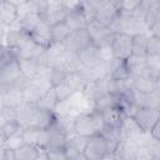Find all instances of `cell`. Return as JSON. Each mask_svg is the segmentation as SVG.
Segmentation results:
<instances>
[{"label": "cell", "mask_w": 160, "mask_h": 160, "mask_svg": "<svg viewBox=\"0 0 160 160\" xmlns=\"http://www.w3.org/2000/svg\"><path fill=\"white\" fill-rule=\"evenodd\" d=\"M5 141H6V136L4 135V132L0 129V152L5 149Z\"/></svg>", "instance_id": "obj_39"}, {"label": "cell", "mask_w": 160, "mask_h": 160, "mask_svg": "<svg viewBox=\"0 0 160 160\" xmlns=\"http://www.w3.org/2000/svg\"><path fill=\"white\" fill-rule=\"evenodd\" d=\"M160 56L156 58H146V64H148V70L149 75L152 79L159 80V72H160V62H159Z\"/></svg>", "instance_id": "obj_31"}, {"label": "cell", "mask_w": 160, "mask_h": 160, "mask_svg": "<svg viewBox=\"0 0 160 160\" xmlns=\"http://www.w3.org/2000/svg\"><path fill=\"white\" fill-rule=\"evenodd\" d=\"M54 88V91L56 94V98L59 101H64V100H68L72 94H75V91L71 89V86L65 81V78L62 81H60L58 85L52 86Z\"/></svg>", "instance_id": "obj_29"}, {"label": "cell", "mask_w": 160, "mask_h": 160, "mask_svg": "<svg viewBox=\"0 0 160 160\" xmlns=\"http://www.w3.org/2000/svg\"><path fill=\"white\" fill-rule=\"evenodd\" d=\"M65 46L61 42H52L50 46L46 48V60L49 66H55L62 54L65 52Z\"/></svg>", "instance_id": "obj_23"}, {"label": "cell", "mask_w": 160, "mask_h": 160, "mask_svg": "<svg viewBox=\"0 0 160 160\" xmlns=\"http://www.w3.org/2000/svg\"><path fill=\"white\" fill-rule=\"evenodd\" d=\"M78 59L81 66L85 68H96L104 62L101 49L94 44H89L80 51H78Z\"/></svg>", "instance_id": "obj_8"}, {"label": "cell", "mask_w": 160, "mask_h": 160, "mask_svg": "<svg viewBox=\"0 0 160 160\" xmlns=\"http://www.w3.org/2000/svg\"><path fill=\"white\" fill-rule=\"evenodd\" d=\"M18 60H19V65H20L22 76H25L29 80L39 78L45 68V65H40L39 62H36L32 59H18ZM46 66H49V65H46Z\"/></svg>", "instance_id": "obj_16"}, {"label": "cell", "mask_w": 160, "mask_h": 160, "mask_svg": "<svg viewBox=\"0 0 160 160\" xmlns=\"http://www.w3.org/2000/svg\"><path fill=\"white\" fill-rule=\"evenodd\" d=\"M59 100L56 98V94L54 91V88H50L48 91H45L40 99L38 100V102L35 105H38L39 108H42V109H48V110H55L56 105H58Z\"/></svg>", "instance_id": "obj_24"}, {"label": "cell", "mask_w": 160, "mask_h": 160, "mask_svg": "<svg viewBox=\"0 0 160 160\" xmlns=\"http://www.w3.org/2000/svg\"><path fill=\"white\" fill-rule=\"evenodd\" d=\"M0 159H4V160H16L15 150H11V149L5 148V149L0 152Z\"/></svg>", "instance_id": "obj_37"}, {"label": "cell", "mask_w": 160, "mask_h": 160, "mask_svg": "<svg viewBox=\"0 0 160 160\" xmlns=\"http://www.w3.org/2000/svg\"><path fill=\"white\" fill-rule=\"evenodd\" d=\"M0 129H1V131L4 132V135H5L6 138H9V136H11V135L22 132V129H24V128L21 126L20 121H19L18 119H15V120H10V121L2 124V125L0 126Z\"/></svg>", "instance_id": "obj_30"}, {"label": "cell", "mask_w": 160, "mask_h": 160, "mask_svg": "<svg viewBox=\"0 0 160 160\" xmlns=\"http://www.w3.org/2000/svg\"><path fill=\"white\" fill-rule=\"evenodd\" d=\"M18 19V9L9 1H0V22L10 26Z\"/></svg>", "instance_id": "obj_21"}, {"label": "cell", "mask_w": 160, "mask_h": 160, "mask_svg": "<svg viewBox=\"0 0 160 160\" xmlns=\"http://www.w3.org/2000/svg\"><path fill=\"white\" fill-rule=\"evenodd\" d=\"M24 141L31 144L36 148H45L48 141V130L36 128H24L22 129Z\"/></svg>", "instance_id": "obj_14"}, {"label": "cell", "mask_w": 160, "mask_h": 160, "mask_svg": "<svg viewBox=\"0 0 160 160\" xmlns=\"http://www.w3.org/2000/svg\"><path fill=\"white\" fill-rule=\"evenodd\" d=\"M99 112H100L104 126L112 128V129H119L124 120V116H125V112L118 105L106 106V108L99 110Z\"/></svg>", "instance_id": "obj_10"}, {"label": "cell", "mask_w": 160, "mask_h": 160, "mask_svg": "<svg viewBox=\"0 0 160 160\" xmlns=\"http://www.w3.org/2000/svg\"><path fill=\"white\" fill-rule=\"evenodd\" d=\"M0 1H5V0H0Z\"/></svg>", "instance_id": "obj_44"}, {"label": "cell", "mask_w": 160, "mask_h": 160, "mask_svg": "<svg viewBox=\"0 0 160 160\" xmlns=\"http://www.w3.org/2000/svg\"><path fill=\"white\" fill-rule=\"evenodd\" d=\"M42 19H44V18H42L41 14H39V12H31V14L24 16V18L20 19V20H16V21H18L20 29H21L24 32L30 34Z\"/></svg>", "instance_id": "obj_22"}, {"label": "cell", "mask_w": 160, "mask_h": 160, "mask_svg": "<svg viewBox=\"0 0 160 160\" xmlns=\"http://www.w3.org/2000/svg\"><path fill=\"white\" fill-rule=\"evenodd\" d=\"M134 121L141 129L142 132H149L151 126L155 124L156 120L160 119V112L158 108H149V106H138L135 112L131 115Z\"/></svg>", "instance_id": "obj_7"}, {"label": "cell", "mask_w": 160, "mask_h": 160, "mask_svg": "<svg viewBox=\"0 0 160 160\" xmlns=\"http://www.w3.org/2000/svg\"><path fill=\"white\" fill-rule=\"evenodd\" d=\"M130 85L135 91L142 92V94L160 90L159 80L152 79L150 76H131Z\"/></svg>", "instance_id": "obj_13"}, {"label": "cell", "mask_w": 160, "mask_h": 160, "mask_svg": "<svg viewBox=\"0 0 160 160\" xmlns=\"http://www.w3.org/2000/svg\"><path fill=\"white\" fill-rule=\"evenodd\" d=\"M0 90H1V88H0Z\"/></svg>", "instance_id": "obj_45"}, {"label": "cell", "mask_w": 160, "mask_h": 160, "mask_svg": "<svg viewBox=\"0 0 160 160\" xmlns=\"http://www.w3.org/2000/svg\"><path fill=\"white\" fill-rule=\"evenodd\" d=\"M109 48H110L112 58H115L118 60H128L132 55L131 34L115 32Z\"/></svg>", "instance_id": "obj_3"}, {"label": "cell", "mask_w": 160, "mask_h": 160, "mask_svg": "<svg viewBox=\"0 0 160 160\" xmlns=\"http://www.w3.org/2000/svg\"><path fill=\"white\" fill-rule=\"evenodd\" d=\"M1 98H2V104L10 108L18 109L20 105L24 104L22 90L18 88H8L1 90Z\"/></svg>", "instance_id": "obj_18"}, {"label": "cell", "mask_w": 160, "mask_h": 160, "mask_svg": "<svg viewBox=\"0 0 160 160\" xmlns=\"http://www.w3.org/2000/svg\"><path fill=\"white\" fill-rule=\"evenodd\" d=\"M6 1H9L10 4H12V5H15V6H19V5L25 4V2H28V1H30V0H6Z\"/></svg>", "instance_id": "obj_41"}, {"label": "cell", "mask_w": 160, "mask_h": 160, "mask_svg": "<svg viewBox=\"0 0 160 160\" xmlns=\"http://www.w3.org/2000/svg\"><path fill=\"white\" fill-rule=\"evenodd\" d=\"M70 29L69 26L61 21V22H58V24H54L51 25V39H52V42H64L65 39L68 38V35L70 34Z\"/></svg>", "instance_id": "obj_27"}, {"label": "cell", "mask_w": 160, "mask_h": 160, "mask_svg": "<svg viewBox=\"0 0 160 160\" xmlns=\"http://www.w3.org/2000/svg\"><path fill=\"white\" fill-rule=\"evenodd\" d=\"M48 160H68L65 150L61 149H45Z\"/></svg>", "instance_id": "obj_35"}, {"label": "cell", "mask_w": 160, "mask_h": 160, "mask_svg": "<svg viewBox=\"0 0 160 160\" xmlns=\"http://www.w3.org/2000/svg\"><path fill=\"white\" fill-rule=\"evenodd\" d=\"M68 11L69 10L64 5H60V6H48V9L45 10L42 18L50 25H54V24H58V22L64 21Z\"/></svg>", "instance_id": "obj_20"}, {"label": "cell", "mask_w": 160, "mask_h": 160, "mask_svg": "<svg viewBox=\"0 0 160 160\" xmlns=\"http://www.w3.org/2000/svg\"><path fill=\"white\" fill-rule=\"evenodd\" d=\"M104 124L100 112L95 109L78 112L72 119V131L84 138H89L102 129Z\"/></svg>", "instance_id": "obj_1"}, {"label": "cell", "mask_w": 160, "mask_h": 160, "mask_svg": "<svg viewBox=\"0 0 160 160\" xmlns=\"http://www.w3.org/2000/svg\"><path fill=\"white\" fill-rule=\"evenodd\" d=\"M15 154H16V160H38L39 148L25 142L18 150H15Z\"/></svg>", "instance_id": "obj_25"}, {"label": "cell", "mask_w": 160, "mask_h": 160, "mask_svg": "<svg viewBox=\"0 0 160 160\" xmlns=\"http://www.w3.org/2000/svg\"><path fill=\"white\" fill-rule=\"evenodd\" d=\"M110 1H114V2H115V1H116V0H110Z\"/></svg>", "instance_id": "obj_43"}, {"label": "cell", "mask_w": 160, "mask_h": 160, "mask_svg": "<svg viewBox=\"0 0 160 160\" xmlns=\"http://www.w3.org/2000/svg\"><path fill=\"white\" fill-rule=\"evenodd\" d=\"M64 22L72 31V30L86 29L88 28V24H89V20H88V18L85 16V14L82 12V10L79 6L76 9H72V10H69L68 11Z\"/></svg>", "instance_id": "obj_15"}, {"label": "cell", "mask_w": 160, "mask_h": 160, "mask_svg": "<svg viewBox=\"0 0 160 160\" xmlns=\"http://www.w3.org/2000/svg\"><path fill=\"white\" fill-rule=\"evenodd\" d=\"M82 152L86 160H101L111 158L110 145L101 132H96L88 138Z\"/></svg>", "instance_id": "obj_2"}, {"label": "cell", "mask_w": 160, "mask_h": 160, "mask_svg": "<svg viewBox=\"0 0 160 160\" xmlns=\"http://www.w3.org/2000/svg\"><path fill=\"white\" fill-rule=\"evenodd\" d=\"M141 19H142V22H144L146 30L152 24H155L156 21H160V5H159V2H156L152 6H150L149 9H146L142 12Z\"/></svg>", "instance_id": "obj_26"}, {"label": "cell", "mask_w": 160, "mask_h": 160, "mask_svg": "<svg viewBox=\"0 0 160 160\" xmlns=\"http://www.w3.org/2000/svg\"><path fill=\"white\" fill-rule=\"evenodd\" d=\"M89 44H91V40H90V36H89V32L86 29L70 31V34L68 35V38L62 42V45L65 46L66 50L74 51V52L80 51L81 49H84Z\"/></svg>", "instance_id": "obj_9"}, {"label": "cell", "mask_w": 160, "mask_h": 160, "mask_svg": "<svg viewBox=\"0 0 160 160\" xmlns=\"http://www.w3.org/2000/svg\"><path fill=\"white\" fill-rule=\"evenodd\" d=\"M149 135L155 140V141H159L160 142V119L155 121V124L151 126L150 131H149Z\"/></svg>", "instance_id": "obj_36"}, {"label": "cell", "mask_w": 160, "mask_h": 160, "mask_svg": "<svg viewBox=\"0 0 160 160\" xmlns=\"http://www.w3.org/2000/svg\"><path fill=\"white\" fill-rule=\"evenodd\" d=\"M18 58L15 51H12L11 49L6 48V46H1L0 45V66H2L4 64L9 62L10 60Z\"/></svg>", "instance_id": "obj_34"}, {"label": "cell", "mask_w": 160, "mask_h": 160, "mask_svg": "<svg viewBox=\"0 0 160 160\" xmlns=\"http://www.w3.org/2000/svg\"><path fill=\"white\" fill-rule=\"evenodd\" d=\"M2 105H4V104H2V98H1V91H0V109L2 108Z\"/></svg>", "instance_id": "obj_42"}, {"label": "cell", "mask_w": 160, "mask_h": 160, "mask_svg": "<svg viewBox=\"0 0 160 160\" xmlns=\"http://www.w3.org/2000/svg\"><path fill=\"white\" fill-rule=\"evenodd\" d=\"M148 32L141 31L131 35V49L134 56H146V42H148Z\"/></svg>", "instance_id": "obj_19"}, {"label": "cell", "mask_w": 160, "mask_h": 160, "mask_svg": "<svg viewBox=\"0 0 160 160\" xmlns=\"http://www.w3.org/2000/svg\"><path fill=\"white\" fill-rule=\"evenodd\" d=\"M120 12L119 8L114 1L110 0H99L95 6L94 20L104 26H111L114 20L116 19L118 14Z\"/></svg>", "instance_id": "obj_6"}, {"label": "cell", "mask_w": 160, "mask_h": 160, "mask_svg": "<svg viewBox=\"0 0 160 160\" xmlns=\"http://www.w3.org/2000/svg\"><path fill=\"white\" fill-rule=\"evenodd\" d=\"M45 149H66V132L58 122H55L48 130V141Z\"/></svg>", "instance_id": "obj_12"}, {"label": "cell", "mask_w": 160, "mask_h": 160, "mask_svg": "<svg viewBox=\"0 0 160 160\" xmlns=\"http://www.w3.org/2000/svg\"><path fill=\"white\" fill-rule=\"evenodd\" d=\"M91 44H94L98 48H108L114 38V31L109 28V26H104L101 24H99L95 20L89 21L88 28H86Z\"/></svg>", "instance_id": "obj_4"}, {"label": "cell", "mask_w": 160, "mask_h": 160, "mask_svg": "<svg viewBox=\"0 0 160 160\" xmlns=\"http://www.w3.org/2000/svg\"><path fill=\"white\" fill-rule=\"evenodd\" d=\"M22 144H25L24 138H22V132H19V134H15V135L6 138L5 148L11 149V150H18Z\"/></svg>", "instance_id": "obj_32"}, {"label": "cell", "mask_w": 160, "mask_h": 160, "mask_svg": "<svg viewBox=\"0 0 160 160\" xmlns=\"http://www.w3.org/2000/svg\"><path fill=\"white\" fill-rule=\"evenodd\" d=\"M55 66L59 68L61 71H64L66 75L70 72L78 71V69L80 66V62L78 59V52L65 50V52L62 54V56L60 58V60L58 61V64Z\"/></svg>", "instance_id": "obj_17"}, {"label": "cell", "mask_w": 160, "mask_h": 160, "mask_svg": "<svg viewBox=\"0 0 160 160\" xmlns=\"http://www.w3.org/2000/svg\"><path fill=\"white\" fill-rule=\"evenodd\" d=\"M29 36L31 38V40L36 45L46 49L48 46H50L52 44V39H51V25L46 20L42 19L36 25V28L29 34Z\"/></svg>", "instance_id": "obj_11"}, {"label": "cell", "mask_w": 160, "mask_h": 160, "mask_svg": "<svg viewBox=\"0 0 160 160\" xmlns=\"http://www.w3.org/2000/svg\"><path fill=\"white\" fill-rule=\"evenodd\" d=\"M146 42V58H156L160 56V36L148 34Z\"/></svg>", "instance_id": "obj_28"}, {"label": "cell", "mask_w": 160, "mask_h": 160, "mask_svg": "<svg viewBox=\"0 0 160 160\" xmlns=\"http://www.w3.org/2000/svg\"><path fill=\"white\" fill-rule=\"evenodd\" d=\"M115 4L121 11H134L138 9L140 0H116Z\"/></svg>", "instance_id": "obj_33"}, {"label": "cell", "mask_w": 160, "mask_h": 160, "mask_svg": "<svg viewBox=\"0 0 160 160\" xmlns=\"http://www.w3.org/2000/svg\"><path fill=\"white\" fill-rule=\"evenodd\" d=\"M8 25L0 22V45L5 46V38H6V32H8Z\"/></svg>", "instance_id": "obj_38"}, {"label": "cell", "mask_w": 160, "mask_h": 160, "mask_svg": "<svg viewBox=\"0 0 160 160\" xmlns=\"http://www.w3.org/2000/svg\"><path fill=\"white\" fill-rule=\"evenodd\" d=\"M64 1L65 0H48V4L49 6H60L64 5Z\"/></svg>", "instance_id": "obj_40"}, {"label": "cell", "mask_w": 160, "mask_h": 160, "mask_svg": "<svg viewBox=\"0 0 160 160\" xmlns=\"http://www.w3.org/2000/svg\"><path fill=\"white\" fill-rule=\"evenodd\" d=\"M22 78L18 58L0 66V88L1 90L8 88H15ZM0 90V91H1Z\"/></svg>", "instance_id": "obj_5"}]
</instances>
